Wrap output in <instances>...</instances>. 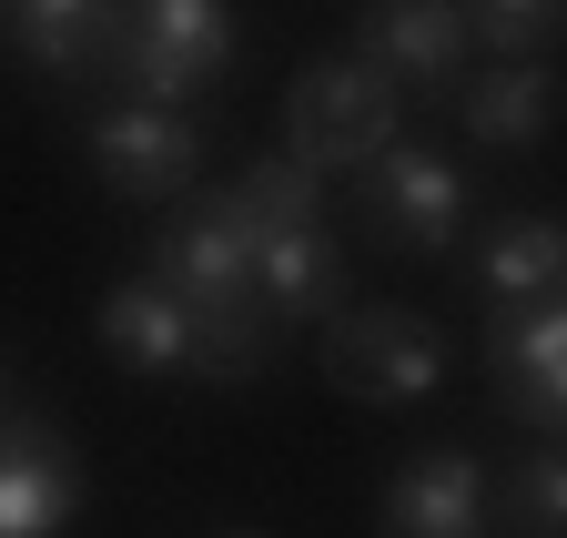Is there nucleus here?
<instances>
[{"label":"nucleus","mask_w":567,"mask_h":538,"mask_svg":"<svg viewBox=\"0 0 567 538\" xmlns=\"http://www.w3.org/2000/svg\"><path fill=\"white\" fill-rule=\"evenodd\" d=\"M375 538H486V467L466 447H425L385 478Z\"/></svg>","instance_id":"obj_10"},{"label":"nucleus","mask_w":567,"mask_h":538,"mask_svg":"<svg viewBox=\"0 0 567 538\" xmlns=\"http://www.w3.org/2000/svg\"><path fill=\"white\" fill-rule=\"evenodd\" d=\"M213 538H264V528H213Z\"/></svg>","instance_id":"obj_20"},{"label":"nucleus","mask_w":567,"mask_h":538,"mask_svg":"<svg viewBox=\"0 0 567 538\" xmlns=\"http://www.w3.org/2000/svg\"><path fill=\"white\" fill-rule=\"evenodd\" d=\"M476 285H486V305L557 295V285H567V234H557L547 214H507V224H486V244H476Z\"/></svg>","instance_id":"obj_15"},{"label":"nucleus","mask_w":567,"mask_h":538,"mask_svg":"<svg viewBox=\"0 0 567 538\" xmlns=\"http://www.w3.org/2000/svg\"><path fill=\"white\" fill-rule=\"evenodd\" d=\"M486 528H507V538H567V457H557V437H537L507 478H486Z\"/></svg>","instance_id":"obj_16"},{"label":"nucleus","mask_w":567,"mask_h":538,"mask_svg":"<svg viewBox=\"0 0 567 538\" xmlns=\"http://www.w3.org/2000/svg\"><path fill=\"white\" fill-rule=\"evenodd\" d=\"M324 386L354 407H425L446 386V335L405 305H334L324 315Z\"/></svg>","instance_id":"obj_3"},{"label":"nucleus","mask_w":567,"mask_h":538,"mask_svg":"<svg viewBox=\"0 0 567 538\" xmlns=\"http://www.w3.org/2000/svg\"><path fill=\"white\" fill-rule=\"evenodd\" d=\"M224 204H234V224H244V234L315 224V204H324V173H315V163H295V153H254V163H244V183H224Z\"/></svg>","instance_id":"obj_17"},{"label":"nucleus","mask_w":567,"mask_h":538,"mask_svg":"<svg viewBox=\"0 0 567 538\" xmlns=\"http://www.w3.org/2000/svg\"><path fill=\"white\" fill-rule=\"evenodd\" d=\"M456 112L486 153H537L547 143V112H557V72L547 61H486L476 82H456Z\"/></svg>","instance_id":"obj_13"},{"label":"nucleus","mask_w":567,"mask_h":538,"mask_svg":"<svg viewBox=\"0 0 567 538\" xmlns=\"http://www.w3.org/2000/svg\"><path fill=\"white\" fill-rule=\"evenodd\" d=\"M354 214H365V234H385L395 254H446L466 234V183L425 143H375L365 163H354Z\"/></svg>","instance_id":"obj_5"},{"label":"nucleus","mask_w":567,"mask_h":538,"mask_svg":"<svg viewBox=\"0 0 567 538\" xmlns=\"http://www.w3.org/2000/svg\"><path fill=\"white\" fill-rule=\"evenodd\" d=\"M456 11H466V41H486L496 61H547L567 0H456Z\"/></svg>","instance_id":"obj_18"},{"label":"nucleus","mask_w":567,"mask_h":538,"mask_svg":"<svg viewBox=\"0 0 567 538\" xmlns=\"http://www.w3.org/2000/svg\"><path fill=\"white\" fill-rule=\"evenodd\" d=\"M354 61H375L395 92H456L476 41H466L456 0H365L354 11Z\"/></svg>","instance_id":"obj_7"},{"label":"nucleus","mask_w":567,"mask_h":538,"mask_svg":"<svg viewBox=\"0 0 567 538\" xmlns=\"http://www.w3.org/2000/svg\"><path fill=\"white\" fill-rule=\"evenodd\" d=\"M122 0H0V31L31 72H92Z\"/></svg>","instance_id":"obj_14"},{"label":"nucleus","mask_w":567,"mask_h":538,"mask_svg":"<svg viewBox=\"0 0 567 538\" xmlns=\"http://www.w3.org/2000/svg\"><path fill=\"white\" fill-rule=\"evenodd\" d=\"M82 518V457L31 407H0V538H61Z\"/></svg>","instance_id":"obj_8"},{"label":"nucleus","mask_w":567,"mask_h":538,"mask_svg":"<svg viewBox=\"0 0 567 538\" xmlns=\"http://www.w3.org/2000/svg\"><path fill=\"white\" fill-rule=\"evenodd\" d=\"M11 386H21V376H11V356H0V407H11Z\"/></svg>","instance_id":"obj_19"},{"label":"nucleus","mask_w":567,"mask_h":538,"mask_svg":"<svg viewBox=\"0 0 567 538\" xmlns=\"http://www.w3.org/2000/svg\"><path fill=\"white\" fill-rule=\"evenodd\" d=\"M375 143H395V82L354 51L305 61L295 92H284V153L315 163V173H354Z\"/></svg>","instance_id":"obj_4"},{"label":"nucleus","mask_w":567,"mask_h":538,"mask_svg":"<svg viewBox=\"0 0 567 538\" xmlns=\"http://www.w3.org/2000/svg\"><path fill=\"white\" fill-rule=\"evenodd\" d=\"M92 163L122 204H183L203 183V132L183 102H112L92 112Z\"/></svg>","instance_id":"obj_6"},{"label":"nucleus","mask_w":567,"mask_h":538,"mask_svg":"<svg viewBox=\"0 0 567 538\" xmlns=\"http://www.w3.org/2000/svg\"><path fill=\"white\" fill-rule=\"evenodd\" d=\"M92 325H102V356L112 366H132V376H193V315L153 275H122Z\"/></svg>","instance_id":"obj_12"},{"label":"nucleus","mask_w":567,"mask_h":538,"mask_svg":"<svg viewBox=\"0 0 567 538\" xmlns=\"http://www.w3.org/2000/svg\"><path fill=\"white\" fill-rule=\"evenodd\" d=\"M254 305H264L274 325H324V315L344 305V254L324 244V214L254 234Z\"/></svg>","instance_id":"obj_11"},{"label":"nucleus","mask_w":567,"mask_h":538,"mask_svg":"<svg viewBox=\"0 0 567 538\" xmlns=\"http://www.w3.org/2000/svg\"><path fill=\"white\" fill-rule=\"evenodd\" d=\"M224 61H234L224 0H122L92 72H112L122 102H193V92L224 82Z\"/></svg>","instance_id":"obj_2"},{"label":"nucleus","mask_w":567,"mask_h":538,"mask_svg":"<svg viewBox=\"0 0 567 538\" xmlns=\"http://www.w3.org/2000/svg\"><path fill=\"white\" fill-rule=\"evenodd\" d=\"M496 376H507V407L527 437L567 427V285L496 305Z\"/></svg>","instance_id":"obj_9"},{"label":"nucleus","mask_w":567,"mask_h":538,"mask_svg":"<svg viewBox=\"0 0 567 538\" xmlns=\"http://www.w3.org/2000/svg\"><path fill=\"white\" fill-rule=\"evenodd\" d=\"M153 285L193 315V376H264L274 366V315L254 305V234L234 224L224 193H183L153 234Z\"/></svg>","instance_id":"obj_1"}]
</instances>
